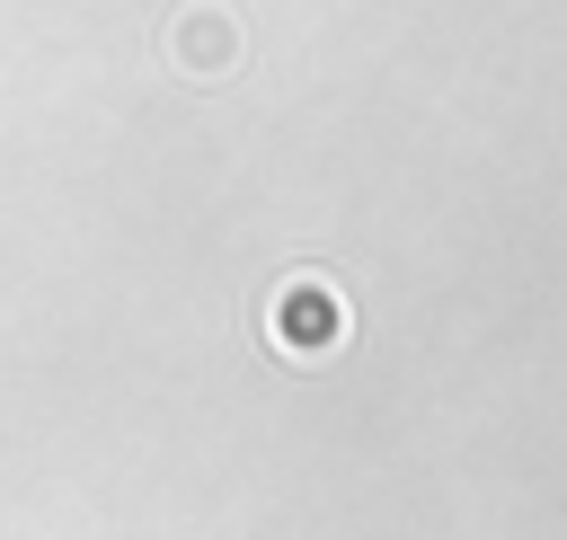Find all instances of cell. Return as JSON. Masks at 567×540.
Here are the masks:
<instances>
[{"label": "cell", "instance_id": "cell-1", "mask_svg": "<svg viewBox=\"0 0 567 540\" xmlns=\"http://www.w3.org/2000/svg\"><path fill=\"white\" fill-rule=\"evenodd\" d=\"M275 336H284L292 354H319V345L346 336V301H337L328 283H284V301H275Z\"/></svg>", "mask_w": 567, "mask_h": 540}]
</instances>
